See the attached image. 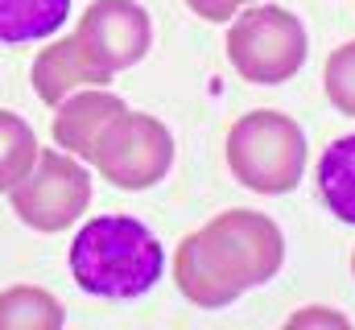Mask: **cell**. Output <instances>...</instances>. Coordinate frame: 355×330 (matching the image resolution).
<instances>
[{
	"instance_id": "15",
	"label": "cell",
	"mask_w": 355,
	"mask_h": 330,
	"mask_svg": "<svg viewBox=\"0 0 355 330\" xmlns=\"http://www.w3.org/2000/svg\"><path fill=\"white\" fill-rule=\"evenodd\" d=\"M322 91L335 112L355 120V37L343 42L339 50H331V58L322 67Z\"/></svg>"
},
{
	"instance_id": "5",
	"label": "cell",
	"mask_w": 355,
	"mask_h": 330,
	"mask_svg": "<svg viewBox=\"0 0 355 330\" xmlns=\"http://www.w3.org/2000/svg\"><path fill=\"white\" fill-rule=\"evenodd\" d=\"M12 215L42 236L75 227L91 207V169L79 157L54 149H37L33 169L12 186Z\"/></svg>"
},
{
	"instance_id": "10",
	"label": "cell",
	"mask_w": 355,
	"mask_h": 330,
	"mask_svg": "<svg viewBox=\"0 0 355 330\" xmlns=\"http://www.w3.org/2000/svg\"><path fill=\"white\" fill-rule=\"evenodd\" d=\"M314 182H318V198L322 207L339 219L355 227V132L331 141L322 149V157L314 165Z\"/></svg>"
},
{
	"instance_id": "14",
	"label": "cell",
	"mask_w": 355,
	"mask_h": 330,
	"mask_svg": "<svg viewBox=\"0 0 355 330\" xmlns=\"http://www.w3.org/2000/svg\"><path fill=\"white\" fill-rule=\"evenodd\" d=\"M174 281H178V289H182V297L194 302V306H202V310H223V306L236 302V293H227V289L215 281V272L198 260L190 236H186L174 252Z\"/></svg>"
},
{
	"instance_id": "16",
	"label": "cell",
	"mask_w": 355,
	"mask_h": 330,
	"mask_svg": "<svg viewBox=\"0 0 355 330\" xmlns=\"http://www.w3.org/2000/svg\"><path fill=\"white\" fill-rule=\"evenodd\" d=\"M248 4H257V0H186V8L194 12V17H202V21H211V25H223V21H232L240 8H248Z\"/></svg>"
},
{
	"instance_id": "7",
	"label": "cell",
	"mask_w": 355,
	"mask_h": 330,
	"mask_svg": "<svg viewBox=\"0 0 355 330\" xmlns=\"http://www.w3.org/2000/svg\"><path fill=\"white\" fill-rule=\"evenodd\" d=\"M75 33L112 75L137 67L153 46V21L137 0H91Z\"/></svg>"
},
{
	"instance_id": "18",
	"label": "cell",
	"mask_w": 355,
	"mask_h": 330,
	"mask_svg": "<svg viewBox=\"0 0 355 330\" xmlns=\"http://www.w3.org/2000/svg\"><path fill=\"white\" fill-rule=\"evenodd\" d=\"M352 272H355V252H352Z\"/></svg>"
},
{
	"instance_id": "13",
	"label": "cell",
	"mask_w": 355,
	"mask_h": 330,
	"mask_svg": "<svg viewBox=\"0 0 355 330\" xmlns=\"http://www.w3.org/2000/svg\"><path fill=\"white\" fill-rule=\"evenodd\" d=\"M37 132L25 116L0 107V194H12V186L33 169L37 162Z\"/></svg>"
},
{
	"instance_id": "8",
	"label": "cell",
	"mask_w": 355,
	"mask_h": 330,
	"mask_svg": "<svg viewBox=\"0 0 355 330\" xmlns=\"http://www.w3.org/2000/svg\"><path fill=\"white\" fill-rule=\"evenodd\" d=\"M29 79H33V91H37L42 103L58 107L71 91H79V87H107L116 75L79 42V33H67V37H50L37 50Z\"/></svg>"
},
{
	"instance_id": "2",
	"label": "cell",
	"mask_w": 355,
	"mask_h": 330,
	"mask_svg": "<svg viewBox=\"0 0 355 330\" xmlns=\"http://www.w3.org/2000/svg\"><path fill=\"white\" fill-rule=\"evenodd\" d=\"M190 244L198 252V260L215 272V281L236 297H244L248 289L272 281L285 264L281 227L268 215L248 211V207L219 211L198 232H190Z\"/></svg>"
},
{
	"instance_id": "6",
	"label": "cell",
	"mask_w": 355,
	"mask_h": 330,
	"mask_svg": "<svg viewBox=\"0 0 355 330\" xmlns=\"http://www.w3.org/2000/svg\"><path fill=\"white\" fill-rule=\"evenodd\" d=\"M116 190H149L174 165V132L149 112H124L95 145L91 162Z\"/></svg>"
},
{
	"instance_id": "11",
	"label": "cell",
	"mask_w": 355,
	"mask_h": 330,
	"mask_svg": "<svg viewBox=\"0 0 355 330\" xmlns=\"http://www.w3.org/2000/svg\"><path fill=\"white\" fill-rule=\"evenodd\" d=\"M71 0H0V46L50 42L62 33Z\"/></svg>"
},
{
	"instance_id": "12",
	"label": "cell",
	"mask_w": 355,
	"mask_h": 330,
	"mask_svg": "<svg viewBox=\"0 0 355 330\" xmlns=\"http://www.w3.org/2000/svg\"><path fill=\"white\" fill-rule=\"evenodd\" d=\"M62 322V302L42 285H8L0 293V330H58Z\"/></svg>"
},
{
	"instance_id": "9",
	"label": "cell",
	"mask_w": 355,
	"mask_h": 330,
	"mask_svg": "<svg viewBox=\"0 0 355 330\" xmlns=\"http://www.w3.org/2000/svg\"><path fill=\"white\" fill-rule=\"evenodd\" d=\"M128 112V103L107 87H79L54 107V145L79 162H91L99 137Z\"/></svg>"
},
{
	"instance_id": "1",
	"label": "cell",
	"mask_w": 355,
	"mask_h": 330,
	"mask_svg": "<svg viewBox=\"0 0 355 330\" xmlns=\"http://www.w3.org/2000/svg\"><path fill=\"white\" fill-rule=\"evenodd\" d=\"M166 272L162 240L132 215H95L71 240L75 285L103 302H137Z\"/></svg>"
},
{
	"instance_id": "4",
	"label": "cell",
	"mask_w": 355,
	"mask_h": 330,
	"mask_svg": "<svg viewBox=\"0 0 355 330\" xmlns=\"http://www.w3.org/2000/svg\"><path fill=\"white\" fill-rule=\"evenodd\" d=\"M306 54H310V37L297 12L257 0L232 17L227 58L244 82L281 87L306 67Z\"/></svg>"
},
{
	"instance_id": "17",
	"label": "cell",
	"mask_w": 355,
	"mask_h": 330,
	"mask_svg": "<svg viewBox=\"0 0 355 330\" xmlns=\"http://www.w3.org/2000/svg\"><path fill=\"white\" fill-rule=\"evenodd\" d=\"M289 327H347V314H339V310H322V306H310V310L289 314Z\"/></svg>"
},
{
	"instance_id": "3",
	"label": "cell",
	"mask_w": 355,
	"mask_h": 330,
	"mask_svg": "<svg viewBox=\"0 0 355 330\" xmlns=\"http://www.w3.org/2000/svg\"><path fill=\"white\" fill-rule=\"evenodd\" d=\"M227 169L252 194H289L306 173V132L285 112L257 107L227 128Z\"/></svg>"
}]
</instances>
